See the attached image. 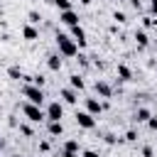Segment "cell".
I'll return each mask as SVG.
<instances>
[{"instance_id":"cell-1","label":"cell","mask_w":157,"mask_h":157,"mask_svg":"<svg viewBox=\"0 0 157 157\" xmlns=\"http://www.w3.org/2000/svg\"><path fill=\"white\" fill-rule=\"evenodd\" d=\"M61 115V108L59 106H52V118H59Z\"/></svg>"},{"instance_id":"cell-2","label":"cell","mask_w":157,"mask_h":157,"mask_svg":"<svg viewBox=\"0 0 157 157\" xmlns=\"http://www.w3.org/2000/svg\"><path fill=\"white\" fill-rule=\"evenodd\" d=\"M64 20H66V22H69V25H74V22H76V17H74L71 12H66V15H64Z\"/></svg>"},{"instance_id":"cell-3","label":"cell","mask_w":157,"mask_h":157,"mask_svg":"<svg viewBox=\"0 0 157 157\" xmlns=\"http://www.w3.org/2000/svg\"><path fill=\"white\" fill-rule=\"evenodd\" d=\"M81 118V123H84V125H91V118H88V115H79Z\"/></svg>"}]
</instances>
